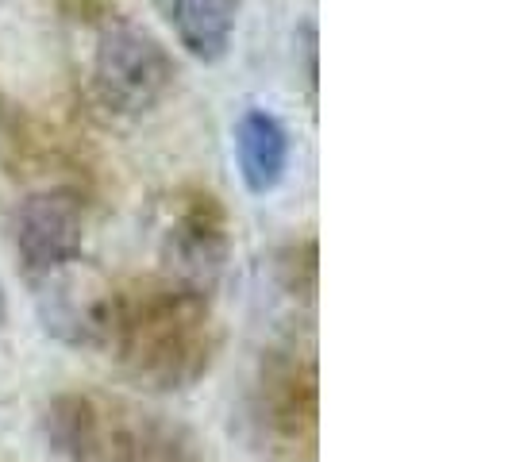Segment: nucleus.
Returning <instances> with one entry per match:
<instances>
[{
  "instance_id": "f257e3e1",
  "label": "nucleus",
  "mask_w": 512,
  "mask_h": 462,
  "mask_svg": "<svg viewBox=\"0 0 512 462\" xmlns=\"http://www.w3.org/2000/svg\"><path fill=\"white\" fill-rule=\"evenodd\" d=\"M208 297L178 282H147L116 293L112 339L120 359L151 389H181L212 359Z\"/></svg>"
},
{
  "instance_id": "f03ea898",
  "label": "nucleus",
  "mask_w": 512,
  "mask_h": 462,
  "mask_svg": "<svg viewBox=\"0 0 512 462\" xmlns=\"http://www.w3.org/2000/svg\"><path fill=\"white\" fill-rule=\"evenodd\" d=\"M174 58L151 31L124 20L101 27L97 54H93V89L112 112L139 116L162 101L174 85Z\"/></svg>"
},
{
  "instance_id": "7ed1b4c3",
  "label": "nucleus",
  "mask_w": 512,
  "mask_h": 462,
  "mask_svg": "<svg viewBox=\"0 0 512 462\" xmlns=\"http://www.w3.org/2000/svg\"><path fill=\"white\" fill-rule=\"evenodd\" d=\"M35 308L43 332L70 347H101L112 339L116 289L81 258L35 282Z\"/></svg>"
},
{
  "instance_id": "20e7f679",
  "label": "nucleus",
  "mask_w": 512,
  "mask_h": 462,
  "mask_svg": "<svg viewBox=\"0 0 512 462\" xmlns=\"http://www.w3.org/2000/svg\"><path fill=\"white\" fill-rule=\"evenodd\" d=\"M8 239L16 262L31 282L81 258V205L70 189L31 193L8 216Z\"/></svg>"
},
{
  "instance_id": "39448f33",
  "label": "nucleus",
  "mask_w": 512,
  "mask_h": 462,
  "mask_svg": "<svg viewBox=\"0 0 512 462\" xmlns=\"http://www.w3.org/2000/svg\"><path fill=\"white\" fill-rule=\"evenodd\" d=\"M162 255L170 266V282L208 297L228 258V224H224V208L216 205L212 193L185 197L178 220L166 231Z\"/></svg>"
},
{
  "instance_id": "423d86ee",
  "label": "nucleus",
  "mask_w": 512,
  "mask_h": 462,
  "mask_svg": "<svg viewBox=\"0 0 512 462\" xmlns=\"http://www.w3.org/2000/svg\"><path fill=\"white\" fill-rule=\"evenodd\" d=\"M235 158H239V174L243 185L266 197L274 193L285 178V166H289V135L285 128L262 108H251L239 116L235 124Z\"/></svg>"
},
{
  "instance_id": "0eeeda50",
  "label": "nucleus",
  "mask_w": 512,
  "mask_h": 462,
  "mask_svg": "<svg viewBox=\"0 0 512 462\" xmlns=\"http://www.w3.org/2000/svg\"><path fill=\"white\" fill-rule=\"evenodd\" d=\"M181 47L197 62H220L239 24V0H166Z\"/></svg>"
},
{
  "instance_id": "6e6552de",
  "label": "nucleus",
  "mask_w": 512,
  "mask_h": 462,
  "mask_svg": "<svg viewBox=\"0 0 512 462\" xmlns=\"http://www.w3.org/2000/svg\"><path fill=\"white\" fill-rule=\"evenodd\" d=\"M47 451L66 462H89L101 447V412L81 393H62L39 416Z\"/></svg>"
},
{
  "instance_id": "1a4fd4ad",
  "label": "nucleus",
  "mask_w": 512,
  "mask_h": 462,
  "mask_svg": "<svg viewBox=\"0 0 512 462\" xmlns=\"http://www.w3.org/2000/svg\"><path fill=\"white\" fill-rule=\"evenodd\" d=\"M4 316H8V301H4V285H0V328H4Z\"/></svg>"
}]
</instances>
